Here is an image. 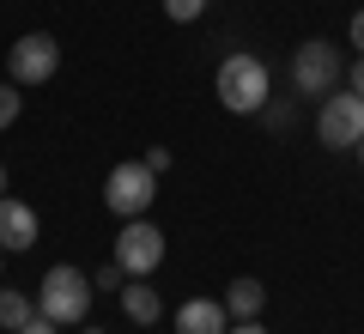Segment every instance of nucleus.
I'll use <instances>...</instances> for the list:
<instances>
[{"mask_svg":"<svg viewBox=\"0 0 364 334\" xmlns=\"http://www.w3.org/2000/svg\"><path fill=\"white\" fill-rule=\"evenodd\" d=\"M200 13H207V0H164V19H176V25H195Z\"/></svg>","mask_w":364,"mask_h":334,"instance_id":"obj_15","label":"nucleus"},{"mask_svg":"<svg viewBox=\"0 0 364 334\" xmlns=\"http://www.w3.org/2000/svg\"><path fill=\"white\" fill-rule=\"evenodd\" d=\"M346 37H352V49L364 55V13H352V25H346Z\"/></svg>","mask_w":364,"mask_h":334,"instance_id":"obj_19","label":"nucleus"},{"mask_svg":"<svg viewBox=\"0 0 364 334\" xmlns=\"http://www.w3.org/2000/svg\"><path fill=\"white\" fill-rule=\"evenodd\" d=\"M37 207L18 201V194H0V249L18 256V249H37Z\"/></svg>","mask_w":364,"mask_h":334,"instance_id":"obj_8","label":"nucleus"},{"mask_svg":"<svg viewBox=\"0 0 364 334\" xmlns=\"http://www.w3.org/2000/svg\"><path fill=\"white\" fill-rule=\"evenodd\" d=\"M225 334H267V328H261V322H231Z\"/></svg>","mask_w":364,"mask_h":334,"instance_id":"obj_21","label":"nucleus"},{"mask_svg":"<svg viewBox=\"0 0 364 334\" xmlns=\"http://www.w3.org/2000/svg\"><path fill=\"white\" fill-rule=\"evenodd\" d=\"M55 67H61V43H55L49 31H31V37H18L13 49H6V79H13V85H49Z\"/></svg>","mask_w":364,"mask_h":334,"instance_id":"obj_7","label":"nucleus"},{"mask_svg":"<svg viewBox=\"0 0 364 334\" xmlns=\"http://www.w3.org/2000/svg\"><path fill=\"white\" fill-rule=\"evenodd\" d=\"M0 194H6V165H0Z\"/></svg>","mask_w":364,"mask_h":334,"instance_id":"obj_23","label":"nucleus"},{"mask_svg":"<svg viewBox=\"0 0 364 334\" xmlns=\"http://www.w3.org/2000/svg\"><path fill=\"white\" fill-rule=\"evenodd\" d=\"M316 134H322L328 152H352V146L364 140V98L352 85L328 91V98H322V116H316Z\"/></svg>","mask_w":364,"mask_h":334,"instance_id":"obj_5","label":"nucleus"},{"mask_svg":"<svg viewBox=\"0 0 364 334\" xmlns=\"http://www.w3.org/2000/svg\"><path fill=\"white\" fill-rule=\"evenodd\" d=\"M261 310H267V286L261 280H231V292H225V316L231 322H261Z\"/></svg>","mask_w":364,"mask_h":334,"instance_id":"obj_11","label":"nucleus"},{"mask_svg":"<svg viewBox=\"0 0 364 334\" xmlns=\"http://www.w3.org/2000/svg\"><path fill=\"white\" fill-rule=\"evenodd\" d=\"M152 201H158V170L146 165V158H122V165L104 177V207L116 219H146Z\"/></svg>","mask_w":364,"mask_h":334,"instance_id":"obj_3","label":"nucleus"},{"mask_svg":"<svg viewBox=\"0 0 364 334\" xmlns=\"http://www.w3.org/2000/svg\"><path fill=\"white\" fill-rule=\"evenodd\" d=\"M116 261L128 280H146V273H158V261H164V231H158L152 219H122L116 231Z\"/></svg>","mask_w":364,"mask_h":334,"instance_id":"obj_6","label":"nucleus"},{"mask_svg":"<svg viewBox=\"0 0 364 334\" xmlns=\"http://www.w3.org/2000/svg\"><path fill=\"white\" fill-rule=\"evenodd\" d=\"M352 152H358V170H364V140H358V146H352Z\"/></svg>","mask_w":364,"mask_h":334,"instance_id":"obj_22","label":"nucleus"},{"mask_svg":"<svg viewBox=\"0 0 364 334\" xmlns=\"http://www.w3.org/2000/svg\"><path fill=\"white\" fill-rule=\"evenodd\" d=\"M140 158H146V165H152V170H158V177H164V170H170V146H146V152H140Z\"/></svg>","mask_w":364,"mask_h":334,"instance_id":"obj_17","label":"nucleus"},{"mask_svg":"<svg viewBox=\"0 0 364 334\" xmlns=\"http://www.w3.org/2000/svg\"><path fill=\"white\" fill-rule=\"evenodd\" d=\"M122 286H128V273H122L116 261H104V268L91 273V292H122Z\"/></svg>","mask_w":364,"mask_h":334,"instance_id":"obj_16","label":"nucleus"},{"mask_svg":"<svg viewBox=\"0 0 364 334\" xmlns=\"http://www.w3.org/2000/svg\"><path fill=\"white\" fill-rule=\"evenodd\" d=\"M231 316H225V298H188L176 310V334H225Z\"/></svg>","mask_w":364,"mask_h":334,"instance_id":"obj_9","label":"nucleus"},{"mask_svg":"<svg viewBox=\"0 0 364 334\" xmlns=\"http://www.w3.org/2000/svg\"><path fill=\"white\" fill-rule=\"evenodd\" d=\"M18 334H61V322H49V316H43V310H37V316H31L25 328H18Z\"/></svg>","mask_w":364,"mask_h":334,"instance_id":"obj_18","label":"nucleus"},{"mask_svg":"<svg viewBox=\"0 0 364 334\" xmlns=\"http://www.w3.org/2000/svg\"><path fill=\"white\" fill-rule=\"evenodd\" d=\"M116 298H122V316H128L134 328H152V322H164V298H158L146 280H128Z\"/></svg>","mask_w":364,"mask_h":334,"instance_id":"obj_10","label":"nucleus"},{"mask_svg":"<svg viewBox=\"0 0 364 334\" xmlns=\"http://www.w3.org/2000/svg\"><path fill=\"white\" fill-rule=\"evenodd\" d=\"M346 85H352V91H358V98H364V55H358V61L346 67Z\"/></svg>","mask_w":364,"mask_h":334,"instance_id":"obj_20","label":"nucleus"},{"mask_svg":"<svg viewBox=\"0 0 364 334\" xmlns=\"http://www.w3.org/2000/svg\"><path fill=\"white\" fill-rule=\"evenodd\" d=\"M91 273L85 268H73V261H55L49 273H43V286H37V310L49 322H61V328H79L85 322V310H91Z\"/></svg>","mask_w":364,"mask_h":334,"instance_id":"obj_2","label":"nucleus"},{"mask_svg":"<svg viewBox=\"0 0 364 334\" xmlns=\"http://www.w3.org/2000/svg\"><path fill=\"white\" fill-rule=\"evenodd\" d=\"M18 110H25V85H13V79H0V128H13Z\"/></svg>","mask_w":364,"mask_h":334,"instance_id":"obj_13","label":"nucleus"},{"mask_svg":"<svg viewBox=\"0 0 364 334\" xmlns=\"http://www.w3.org/2000/svg\"><path fill=\"white\" fill-rule=\"evenodd\" d=\"M261 122H267V128H291V122H298V103L267 98V103H261Z\"/></svg>","mask_w":364,"mask_h":334,"instance_id":"obj_14","label":"nucleus"},{"mask_svg":"<svg viewBox=\"0 0 364 334\" xmlns=\"http://www.w3.org/2000/svg\"><path fill=\"white\" fill-rule=\"evenodd\" d=\"M0 273H6V249H0Z\"/></svg>","mask_w":364,"mask_h":334,"instance_id":"obj_25","label":"nucleus"},{"mask_svg":"<svg viewBox=\"0 0 364 334\" xmlns=\"http://www.w3.org/2000/svg\"><path fill=\"white\" fill-rule=\"evenodd\" d=\"M31 316H37V298H31V292H6V286H0V328L18 334Z\"/></svg>","mask_w":364,"mask_h":334,"instance_id":"obj_12","label":"nucleus"},{"mask_svg":"<svg viewBox=\"0 0 364 334\" xmlns=\"http://www.w3.org/2000/svg\"><path fill=\"white\" fill-rule=\"evenodd\" d=\"M79 334H104V328H91V322H85V328H79Z\"/></svg>","mask_w":364,"mask_h":334,"instance_id":"obj_24","label":"nucleus"},{"mask_svg":"<svg viewBox=\"0 0 364 334\" xmlns=\"http://www.w3.org/2000/svg\"><path fill=\"white\" fill-rule=\"evenodd\" d=\"M340 79H346V61H340L334 43H322V37L298 43V55H291V91H298V98L322 103L328 91H340Z\"/></svg>","mask_w":364,"mask_h":334,"instance_id":"obj_4","label":"nucleus"},{"mask_svg":"<svg viewBox=\"0 0 364 334\" xmlns=\"http://www.w3.org/2000/svg\"><path fill=\"white\" fill-rule=\"evenodd\" d=\"M213 91H219V103L231 116H261V103L273 98V67L249 49H231L219 61V73H213Z\"/></svg>","mask_w":364,"mask_h":334,"instance_id":"obj_1","label":"nucleus"}]
</instances>
